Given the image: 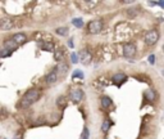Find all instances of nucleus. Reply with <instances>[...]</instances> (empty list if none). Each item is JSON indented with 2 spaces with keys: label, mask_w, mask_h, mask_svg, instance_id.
Returning <instances> with one entry per match:
<instances>
[{
  "label": "nucleus",
  "mask_w": 164,
  "mask_h": 139,
  "mask_svg": "<svg viewBox=\"0 0 164 139\" xmlns=\"http://www.w3.org/2000/svg\"><path fill=\"white\" fill-rule=\"evenodd\" d=\"M110 126H112V121L110 120H105L103 122V125H101V130H103V133H108Z\"/></svg>",
  "instance_id": "a211bd4d"
},
{
  "label": "nucleus",
  "mask_w": 164,
  "mask_h": 139,
  "mask_svg": "<svg viewBox=\"0 0 164 139\" xmlns=\"http://www.w3.org/2000/svg\"><path fill=\"white\" fill-rule=\"evenodd\" d=\"M12 39L17 43V44H23V43H26L27 40V37L25 33H16V35H13Z\"/></svg>",
  "instance_id": "9b49d317"
},
{
  "label": "nucleus",
  "mask_w": 164,
  "mask_h": 139,
  "mask_svg": "<svg viewBox=\"0 0 164 139\" xmlns=\"http://www.w3.org/2000/svg\"><path fill=\"white\" fill-rule=\"evenodd\" d=\"M112 99H110L109 97H103L101 98V106H103V108H109L110 106H112Z\"/></svg>",
  "instance_id": "2eb2a0df"
},
{
  "label": "nucleus",
  "mask_w": 164,
  "mask_h": 139,
  "mask_svg": "<svg viewBox=\"0 0 164 139\" xmlns=\"http://www.w3.org/2000/svg\"><path fill=\"white\" fill-rule=\"evenodd\" d=\"M0 27H2L3 31H7V30H11L13 27V21L9 20V18H3L2 23H0Z\"/></svg>",
  "instance_id": "1a4fd4ad"
},
{
  "label": "nucleus",
  "mask_w": 164,
  "mask_h": 139,
  "mask_svg": "<svg viewBox=\"0 0 164 139\" xmlns=\"http://www.w3.org/2000/svg\"><path fill=\"white\" fill-rule=\"evenodd\" d=\"M17 46H18V44H17V43L14 41L13 39H9V40H5V41H4V49H8V50L13 52Z\"/></svg>",
  "instance_id": "9d476101"
},
{
  "label": "nucleus",
  "mask_w": 164,
  "mask_h": 139,
  "mask_svg": "<svg viewBox=\"0 0 164 139\" xmlns=\"http://www.w3.org/2000/svg\"><path fill=\"white\" fill-rule=\"evenodd\" d=\"M122 53L126 58H132L135 53H136V46H135V44H132V43H126L122 48Z\"/></svg>",
  "instance_id": "20e7f679"
},
{
  "label": "nucleus",
  "mask_w": 164,
  "mask_h": 139,
  "mask_svg": "<svg viewBox=\"0 0 164 139\" xmlns=\"http://www.w3.org/2000/svg\"><path fill=\"white\" fill-rule=\"evenodd\" d=\"M55 32L58 33V35H60V36H67L68 35V28L67 27H59V28H56L55 30Z\"/></svg>",
  "instance_id": "6ab92c4d"
},
{
  "label": "nucleus",
  "mask_w": 164,
  "mask_h": 139,
  "mask_svg": "<svg viewBox=\"0 0 164 139\" xmlns=\"http://www.w3.org/2000/svg\"><path fill=\"white\" fill-rule=\"evenodd\" d=\"M115 84H122L124 80H126V75L124 74H115V75H113V79H112Z\"/></svg>",
  "instance_id": "ddd939ff"
},
{
  "label": "nucleus",
  "mask_w": 164,
  "mask_h": 139,
  "mask_svg": "<svg viewBox=\"0 0 164 139\" xmlns=\"http://www.w3.org/2000/svg\"><path fill=\"white\" fill-rule=\"evenodd\" d=\"M89 135H90L89 129L85 128V129H84V133H82V135H81V139H89Z\"/></svg>",
  "instance_id": "b1692460"
},
{
  "label": "nucleus",
  "mask_w": 164,
  "mask_h": 139,
  "mask_svg": "<svg viewBox=\"0 0 164 139\" xmlns=\"http://www.w3.org/2000/svg\"><path fill=\"white\" fill-rule=\"evenodd\" d=\"M147 61H149V63H150V65H154V63H155V55H154V54H151V55H149V58H147Z\"/></svg>",
  "instance_id": "393cba45"
},
{
  "label": "nucleus",
  "mask_w": 164,
  "mask_h": 139,
  "mask_svg": "<svg viewBox=\"0 0 164 139\" xmlns=\"http://www.w3.org/2000/svg\"><path fill=\"white\" fill-rule=\"evenodd\" d=\"M63 55H64V48H59V49H56V50L54 52V58H55V61H62Z\"/></svg>",
  "instance_id": "4468645a"
},
{
  "label": "nucleus",
  "mask_w": 164,
  "mask_h": 139,
  "mask_svg": "<svg viewBox=\"0 0 164 139\" xmlns=\"http://www.w3.org/2000/svg\"><path fill=\"white\" fill-rule=\"evenodd\" d=\"M91 59H93V55H91V53L89 50H82V53H81V62L84 65H89Z\"/></svg>",
  "instance_id": "6e6552de"
},
{
  "label": "nucleus",
  "mask_w": 164,
  "mask_h": 139,
  "mask_svg": "<svg viewBox=\"0 0 164 139\" xmlns=\"http://www.w3.org/2000/svg\"><path fill=\"white\" fill-rule=\"evenodd\" d=\"M82 5L90 7V9H91V8H94L95 5H98V2H82Z\"/></svg>",
  "instance_id": "4be33fe9"
},
{
  "label": "nucleus",
  "mask_w": 164,
  "mask_h": 139,
  "mask_svg": "<svg viewBox=\"0 0 164 139\" xmlns=\"http://www.w3.org/2000/svg\"><path fill=\"white\" fill-rule=\"evenodd\" d=\"M72 25L76 26L77 28H82L84 27V20L82 18H73L72 20Z\"/></svg>",
  "instance_id": "f3484780"
},
{
  "label": "nucleus",
  "mask_w": 164,
  "mask_h": 139,
  "mask_svg": "<svg viewBox=\"0 0 164 139\" xmlns=\"http://www.w3.org/2000/svg\"><path fill=\"white\" fill-rule=\"evenodd\" d=\"M159 5H160L162 8H164V2H159Z\"/></svg>",
  "instance_id": "c756f323"
},
{
  "label": "nucleus",
  "mask_w": 164,
  "mask_h": 139,
  "mask_svg": "<svg viewBox=\"0 0 164 139\" xmlns=\"http://www.w3.org/2000/svg\"><path fill=\"white\" fill-rule=\"evenodd\" d=\"M56 80H58V72H56V70L54 71H51L50 74H47L46 75V77H45V81H46V84H55L56 83Z\"/></svg>",
  "instance_id": "423d86ee"
},
{
  "label": "nucleus",
  "mask_w": 164,
  "mask_h": 139,
  "mask_svg": "<svg viewBox=\"0 0 164 139\" xmlns=\"http://www.w3.org/2000/svg\"><path fill=\"white\" fill-rule=\"evenodd\" d=\"M76 77H80V79H84V74L81 72L80 70H74L73 75H72V79H76Z\"/></svg>",
  "instance_id": "412c9836"
},
{
  "label": "nucleus",
  "mask_w": 164,
  "mask_h": 139,
  "mask_svg": "<svg viewBox=\"0 0 164 139\" xmlns=\"http://www.w3.org/2000/svg\"><path fill=\"white\" fill-rule=\"evenodd\" d=\"M87 30L90 33H99L101 30H103V22H101L100 20H94L91 21L89 25H87Z\"/></svg>",
  "instance_id": "7ed1b4c3"
},
{
  "label": "nucleus",
  "mask_w": 164,
  "mask_h": 139,
  "mask_svg": "<svg viewBox=\"0 0 164 139\" xmlns=\"http://www.w3.org/2000/svg\"><path fill=\"white\" fill-rule=\"evenodd\" d=\"M77 62H78V59H77V54L73 53L72 54V63H77Z\"/></svg>",
  "instance_id": "a878e982"
},
{
  "label": "nucleus",
  "mask_w": 164,
  "mask_h": 139,
  "mask_svg": "<svg viewBox=\"0 0 164 139\" xmlns=\"http://www.w3.org/2000/svg\"><path fill=\"white\" fill-rule=\"evenodd\" d=\"M38 98H40V92H38L37 89H31V90H28V92H26V94L22 97L21 103H19V107H21V108H27V107H30L31 104L35 103Z\"/></svg>",
  "instance_id": "f257e3e1"
},
{
  "label": "nucleus",
  "mask_w": 164,
  "mask_h": 139,
  "mask_svg": "<svg viewBox=\"0 0 164 139\" xmlns=\"http://www.w3.org/2000/svg\"><path fill=\"white\" fill-rule=\"evenodd\" d=\"M14 139H22V133H17V135Z\"/></svg>",
  "instance_id": "bb28decb"
},
{
  "label": "nucleus",
  "mask_w": 164,
  "mask_h": 139,
  "mask_svg": "<svg viewBox=\"0 0 164 139\" xmlns=\"http://www.w3.org/2000/svg\"><path fill=\"white\" fill-rule=\"evenodd\" d=\"M136 13H137L136 11H133V12H132V11H128V14H129V16H136Z\"/></svg>",
  "instance_id": "cd10ccee"
},
{
  "label": "nucleus",
  "mask_w": 164,
  "mask_h": 139,
  "mask_svg": "<svg viewBox=\"0 0 164 139\" xmlns=\"http://www.w3.org/2000/svg\"><path fill=\"white\" fill-rule=\"evenodd\" d=\"M144 95H145V98L149 100V102H154V99H155V93H154V90H146Z\"/></svg>",
  "instance_id": "dca6fc26"
},
{
  "label": "nucleus",
  "mask_w": 164,
  "mask_h": 139,
  "mask_svg": "<svg viewBox=\"0 0 164 139\" xmlns=\"http://www.w3.org/2000/svg\"><path fill=\"white\" fill-rule=\"evenodd\" d=\"M68 45L73 48V41H72V40H69V41H68Z\"/></svg>",
  "instance_id": "c85d7f7f"
},
{
  "label": "nucleus",
  "mask_w": 164,
  "mask_h": 139,
  "mask_svg": "<svg viewBox=\"0 0 164 139\" xmlns=\"http://www.w3.org/2000/svg\"><path fill=\"white\" fill-rule=\"evenodd\" d=\"M69 97H71V100L74 104H78L82 100V98H84V92H82L81 89H74V90H72L71 92Z\"/></svg>",
  "instance_id": "39448f33"
},
{
  "label": "nucleus",
  "mask_w": 164,
  "mask_h": 139,
  "mask_svg": "<svg viewBox=\"0 0 164 139\" xmlns=\"http://www.w3.org/2000/svg\"><path fill=\"white\" fill-rule=\"evenodd\" d=\"M55 70H56L58 75H60V76H65L67 72H68V65L64 63V62H60V63L56 66V68H55Z\"/></svg>",
  "instance_id": "0eeeda50"
},
{
  "label": "nucleus",
  "mask_w": 164,
  "mask_h": 139,
  "mask_svg": "<svg viewBox=\"0 0 164 139\" xmlns=\"http://www.w3.org/2000/svg\"><path fill=\"white\" fill-rule=\"evenodd\" d=\"M11 54H12V52H11V50L4 49V50H2V53H0V57H2V58H5V57L11 55Z\"/></svg>",
  "instance_id": "5701e85b"
},
{
  "label": "nucleus",
  "mask_w": 164,
  "mask_h": 139,
  "mask_svg": "<svg viewBox=\"0 0 164 139\" xmlns=\"http://www.w3.org/2000/svg\"><path fill=\"white\" fill-rule=\"evenodd\" d=\"M158 40H159V32L156 30H150L146 32V35H145V44L146 45L151 46L154 44H156Z\"/></svg>",
  "instance_id": "f03ea898"
},
{
  "label": "nucleus",
  "mask_w": 164,
  "mask_h": 139,
  "mask_svg": "<svg viewBox=\"0 0 164 139\" xmlns=\"http://www.w3.org/2000/svg\"><path fill=\"white\" fill-rule=\"evenodd\" d=\"M56 103H58V106H59L60 108H64L65 106H67V99H65V97H63V95H62V97H59L56 99Z\"/></svg>",
  "instance_id": "aec40b11"
},
{
  "label": "nucleus",
  "mask_w": 164,
  "mask_h": 139,
  "mask_svg": "<svg viewBox=\"0 0 164 139\" xmlns=\"http://www.w3.org/2000/svg\"><path fill=\"white\" fill-rule=\"evenodd\" d=\"M40 46L44 50H46V52H55L54 50V44H53L51 41H42L41 44H40Z\"/></svg>",
  "instance_id": "f8f14e48"
}]
</instances>
